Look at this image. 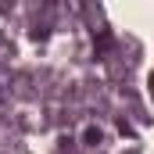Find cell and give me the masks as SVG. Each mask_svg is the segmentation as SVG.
Returning a JSON list of instances; mask_svg holds the SVG:
<instances>
[{
	"instance_id": "cell-1",
	"label": "cell",
	"mask_w": 154,
	"mask_h": 154,
	"mask_svg": "<svg viewBox=\"0 0 154 154\" xmlns=\"http://www.w3.org/2000/svg\"><path fill=\"white\" fill-rule=\"evenodd\" d=\"M151 97H154V75H151Z\"/></svg>"
}]
</instances>
